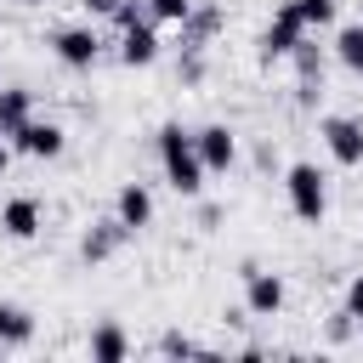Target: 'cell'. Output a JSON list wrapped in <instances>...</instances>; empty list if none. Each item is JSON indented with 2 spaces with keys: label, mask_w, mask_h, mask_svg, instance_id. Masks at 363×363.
<instances>
[{
  "label": "cell",
  "mask_w": 363,
  "mask_h": 363,
  "mask_svg": "<svg viewBox=\"0 0 363 363\" xmlns=\"http://www.w3.org/2000/svg\"><path fill=\"white\" fill-rule=\"evenodd\" d=\"M17 153H28V159H57L62 147H68V130L62 125H51V119H28L17 136H6Z\"/></svg>",
  "instance_id": "cell-8"
},
{
  "label": "cell",
  "mask_w": 363,
  "mask_h": 363,
  "mask_svg": "<svg viewBox=\"0 0 363 363\" xmlns=\"http://www.w3.org/2000/svg\"><path fill=\"white\" fill-rule=\"evenodd\" d=\"M318 130H323V147H329L335 164H363V119H352V113H329Z\"/></svg>",
  "instance_id": "cell-6"
},
{
  "label": "cell",
  "mask_w": 363,
  "mask_h": 363,
  "mask_svg": "<svg viewBox=\"0 0 363 363\" xmlns=\"http://www.w3.org/2000/svg\"><path fill=\"white\" fill-rule=\"evenodd\" d=\"M340 312H346L352 323H363V272H357V278L346 284V306H340Z\"/></svg>",
  "instance_id": "cell-23"
},
{
  "label": "cell",
  "mask_w": 363,
  "mask_h": 363,
  "mask_svg": "<svg viewBox=\"0 0 363 363\" xmlns=\"http://www.w3.org/2000/svg\"><path fill=\"white\" fill-rule=\"evenodd\" d=\"M335 57H340L346 68H357V62H363V23H346V28L335 34Z\"/></svg>",
  "instance_id": "cell-17"
},
{
  "label": "cell",
  "mask_w": 363,
  "mask_h": 363,
  "mask_svg": "<svg viewBox=\"0 0 363 363\" xmlns=\"http://www.w3.org/2000/svg\"><path fill=\"white\" fill-rule=\"evenodd\" d=\"M199 0H147V11H153V23H187V11H193Z\"/></svg>",
  "instance_id": "cell-21"
},
{
  "label": "cell",
  "mask_w": 363,
  "mask_h": 363,
  "mask_svg": "<svg viewBox=\"0 0 363 363\" xmlns=\"http://www.w3.org/2000/svg\"><path fill=\"white\" fill-rule=\"evenodd\" d=\"M79 6H85L91 17H113V6H119V0H79Z\"/></svg>",
  "instance_id": "cell-25"
},
{
  "label": "cell",
  "mask_w": 363,
  "mask_h": 363,
  "mask_svg": "<svg viewBox=\"0 0 363 363\" xmlns=\"http://www.w3.org/2000/svg\"><path fill=\"white\" fill-rule=\"evenodd\" d=\"M301 6V23L306 28H329L335 23V0H295Z\"/></svg>",
  "instance_id": "cell-20"
},
{
  "label": "cell",
  "mask_w": 363,
  "mask_h": 363,
  "mask_svg": "<svg viewBox=\"0 0 363 363\" xmlns=\"http://www.w3.org/2000/svg\"><path fill=\"white\" fill-rule=\"evenodd\" d=\"M34 340V318L17 301H0V346H28Z\"/></svg>",
  "instance_id": "cell-16"
},
{
  "label": "cell",
  "mask_w": 363,
  "mask_h": 363,
  "mask_svg": "<svg viewBox=\"0 0 363 363\" xmlns=\"http://www.w3.org/2000/svg\"><path fill=\"white\" fill-rule=\"evenodd\" d=\"M352 74H357V79H363V62H357V68H352Z\"/></svg>",
  "instance_id": "cell-28"
},
{
  "label": "cell",
  "mask_w": 363,
  "mask_h": 363,
  "mask_svg": "<svg viewBox=\"0 0 363 363\" xmlns=\"http://www.w3.org/2000/svg\"><path fill=\"white\" fill-rule=\"evenodd\" d=\"M11 153H17V147H11L6 136H0V176H6V164H11Z\"/></svg>",
  "instance_id": "cell-26"
},
{
  "label": "cell",
  "mask_w": 363,
  "mask_h": 363,
  "mask_svg": "<svg viewBox=\"0 0 363 363\" xmlns=\"http://www.w3.org/2000/svg\"><path fill=\"white\" fill-rule=\"evenodd\" d=\"M85 352H91L96 363H119V357H130V340H125V329H119L113 318H102V323L91 329V340H85Z\"/></svg>",
  "instance_id": "cell-13"
},
{
  "label": "cell",
  "mask_w": 363,
  "mask_h": 363,
  "mask_svg": "<svg viewBox=\"0 0 363 363\" xmlns=\"http://www.w3.org/2000/svg\"><path fill=\"white\" fill-rule=\"evenodd\" d=\"M11 6H45V0H11Z\"/></svg>",
  "instance_id": "cell-27"
},
{
  "label": "cell",
  "mask_w": 363,
  "mask_h": 363,
  "mask_svg": "<svg viewBox=\"0 0 363 363\" xmlns=\"http://www.w3.org/2000/svg\"><path fill=\"white\" fill-rule=\"evenodd\" d=\"M130 238V227L119 221V216H108V221H91L85 227V238H79V261H108V255H119V244Z\"/></svg>",
  "instance_id": "cell-9"
},
{
  "label": "cell",
  "mask_w": 363,
  "mask_h": 363,
  "mask_svg": "<svg viewBox=\"0 0 363 363\" xmlns=\"http://www.w3.org/2000/svg\"><path fill=\"white\" fill-rule=\"evenodd\" d=\"M51 51H57V62H62V68H96V57H102V34H96V28H85V23L57 28V34H51Z\"/></svg>",
  "instance_id": "cell-4"
},
{
  "label": "cell",
  "mask_w": 363,
  "mask_h": 363,
  "mask_svg": "<svg viewBox=\"0 0 363 363\" xmlns=\"http://www.w3.org/2000/svg\"><path fill=\"white\" fill-rule=\"evenodd\" d=\"M113 216H119L130 233H142V227L153 221V193H147L142 182H125V187H119V199H113Z\"/></svg>",
  "instance_id": "cell-12"
},
{
  "label": "cell",
  "mask_w": 363,
  "mask_h": 363,
  "mask_svg": "<svg viewBox=\"0 0 363 363\" xmlns=\"http://www.w3.org/2000/svg\"><path fill=\"white\" fill-rule=\"evenodd\" d=\"M28 119H34V91L6 85V91H0V136H17Z\"/></svg>",
  "instance_id": "cell-14"
},
{
  "label": "cell",
  "mask_w": 363,
  "mask_h": 363,
  "mask_svg": "<svg viewBox=\"0 0 363 363\" xmlns=\"http://www.w3.org/2000/svg\"><path fill=\"white\" fill-rule=\"evenodd\" d=\"M295 74H301V79H323V51H318L312 40L295 45Z\"/></svg>",
  "instance_id": "cell-18"
},
{
  "label": "cell",
  "mask_w": 363,
  "mask_h": 363,
  "mask_svg": "<svg viewBox=\"0 0 363 363\" xmlns=\"http://www.w3.org/2000/svg\"><path fill=\"white\" fill-rule=\"evenodd\" d=\"M153 57H159V28H153V17L119 28V62H125V68H147Z\"/></svg>",
  "instance_id": "cell-10"
},
{
  "label": "cell",
  "mask_w": 363,
  "mask_h": 363,
  "mask_svg": "<svg viewBox=\"0 0 363 363\" xmlns=\"http://www.w3.org/2000/svg\"><path fill=\"white\" fill-rule=\"evenodd\" d=\"M153 11H147V0H119L113 6V28H130V23H147Z\"/></svg>",
  "instance_id": "cell-22"
},
{
  "label": "cell",
  "mask_w": 363,
  "mask_h": 363,
  "mask_svg": "<svg viewBox=\"0 0 363 363\" xmlns=\"http://www.w3.org/2000/svg\"><path fill=\"white\" fill-rule=\"evenodd\" d=\"M244 312L250 318H278L284 312V278L267 267H244Z\"/></svg>",
  "instance_id": "cell-5"
},
{
  "label": "cell",
  "mask_w": 363,
  "mask_h": 363,
  "mask_svg": "<svg viewBox=\"0 0 363 363\" xmlns=\"http://www.w3.org/2000/svg\"><path fill=\"white\" fill-rule=\"evenodd\" d=\"M0 233H6V238H34V233H40V199H28V193L6 199V204H0Z\"/></svg>",
  "instance_id": "cell-11"
},
{
  "label": "cell",
  "mask_w": 363,
  "mask_h": 363,
  "mask_svg": "<svg viewBox=\"0 0 363 363\" xmlns=\"http://www.w3.org/2000/svg\"><path fill=\"white\" fill-rule=\"evenodd\" d=\"M221 28V6H193L182 23V51H204V40Z\"/></svg>",
  "instance_id": "cell-15"
},
{
  "label": "cell",
  "mask_w": 363,
  "mask_h": 363,
  "mask_svg": "<svg viewBox=\"0 0 363 363\" xmlns=\"http://www.w3.org/2000/svg\"><path fill=\"white\" fill-rule=\"evenodd\" d=\"M176 74H182L187 85H199V79H204V57H199V51H182V68H176Z\"/></svg>",
  "instance_id": "cell-24"
},
{
  "label": "cell",
  "mask_w": 363,
  "mask_h": 363,
  "mask_svg": "<svg viewBox=\"0 0 363 363\" xmlns=\"http://www.w3.org/2000/svg\"><path fill=\"white\" fill-rule=\"evenodd\" d=\"M301 40H306L301 6H295V0H284V6L272 11V23L261 28V40H255V45H261V51H255V57H261V68H272L278 57H295V45H301Z\"/></svg>",
  "instance_id": "cell-3"
},
{
  "label": "cell",
  "mask_w": 363,
  "mask_h": 363,
  "mask_svg": "<svg viewBox=\"0 0 363 363\" xmlns=\"http://www.w3.org/2000/svg\"><path fill=\"white\" fill-rule=\"evenodd\" d=\"M193 142H199V159H204L210 176L238 164V130L233 125H204V130H193Z\"/></svg>",
  "instance_id": "cell-7"
},
{
  "label": "cell",
  "mask_w": 363,
  "mask_h": 363,
  "mask_svg": "<svg viewBox=\"0 0 363 363\" xmlns=\"http://www.w3.org/2000/svg\"><path fill=\"white\" fill-rule=\"evenodd\" d=\"M329 176L318 170V164H306V159H295L289 170H284V193H289V210L301 216V221H323V210H329V187H323Z\"/></svg>",
  "instance_id": "cell-2"
},
{
  "label": "cell",
  "mask_w": 363,
  "mask_h": 363,
  "mask_svg": "<svg viewBox=\"0 0 363 363\" xmlns=\"http://www.w3.org/2000/svg\"><path fill=\"white\" fill-rule=\"evenodd\" d=\"M153 147H159V164H164V182L182 193V199H193V193H204V159H199V142H193V130L182 125V119H164L159 125V136H153Z\"/></svg>",
  "instance_id": "cell-1"
},
{
  "label": "cell",
  "mask_w": 363,
  "mask_h": 363,
  "mask_svg": "<svg viewBox=\"0 0 363 363\" xmlns=\"http://www.w3.org/2000/svg\"><path fill=\"white\" fill-rule=\"evenodd\" d=\"M159 352H164V357H204V346H199V340H187L182 329H170V335H159Z\"/></svg>",
  "instance_id": "cell-19"
}]
</instances>
